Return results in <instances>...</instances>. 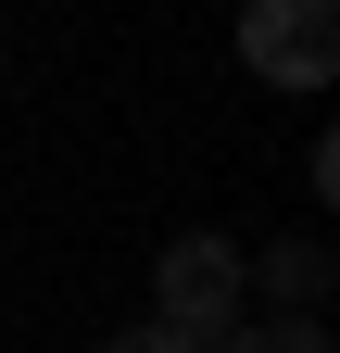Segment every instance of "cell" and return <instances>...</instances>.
Wrapping results in <instances>:
<instances>
[{
  "label": "cell",
  "mask_w": 340,
  "mask_h": 353,
  "mask_svg": "<svg viewBox=\"0 0 340 353\" xmlns=\"http://www.w3.org/2000/svg\"><path fill=\"white\" fill-rule=\"evenodd\" d=\"M240 316H252L240 240L189 228V240H164V252H151V328H177V341H202V353H215V341H227Z\"/></svg>",
  "instance_id": "6da1fadb"
},
{
  "label": "cell",
  "mask_w": 340,
  "mask_h": 353,
  "mask_svg": "<svg viewBox=\"0 0 340 353\" xmlns=\"http://www.w3.org/2000/svg\"><path fill=\"white\" fill-rule=\"evenodd\" d=\"M240 63L265 88H328L340 76V0H240Z\"/></svg>",
  "instance_id": "7a4b0ae2"
},
{
  "label": "cell",
  "mask_w": 340,
  "mask_h": 353,
  "mask_svg": "<svg viewBox=\"0 0 340 353\" xmlns=\"http://www.w3.org/2000/svg\"><path fill=\"white\" fill-rule=\"evenodd\" d=\"M240 278L265 290V316H328V290H340V252L303 228V240H265V252H240Z\"/></svg>",
  "instance_id": "3957f363"
},
{
  "label": "cell",
  "mask_w": 340,
  "mask_h": 353,
  "mask_svg": "<svg viewBox=\"0 0 340 353\" xmlns=\"http://www.w3.org/2000/svg\"><path fill=\"white\" fill-rule=\"evenodd\" d=\"M215 353H340V341H328V316H240Z\"/></svg>",
  "instance_id": "277c9868"
},
{
  "label": "cell",
  "mask_w": 340,
  "mask_h": 353,
  "mask_svg": "<svg viewBox=\"0 0 340 353\" xmlns=\"http://www.w3.org/2000/svg\"><path fill=\"white\" fill-rule=\"evenodd\" d=\"M101 353H202V341H177V328H126V341H101Z\"/></svg>",
  "instance_id": "5b68a950"
}]
</instances>
